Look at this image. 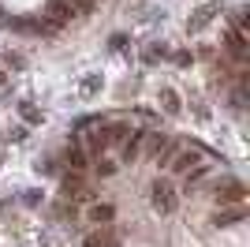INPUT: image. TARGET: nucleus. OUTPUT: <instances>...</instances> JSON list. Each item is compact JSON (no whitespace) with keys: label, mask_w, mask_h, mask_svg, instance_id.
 <instances>
[{"label":"nucleus","mask_w":250,"mask_h":247,"mask_svg":"<svg viewBox=\"0 0 250 247\" xmlns=\"http://www.w3.org/2000/svg\"><path fill=\"white\" fill-rule=\"evenodd\" d=\"M142 150H146L149 161L168 165V157L176 150V139H168V135H161V131H142Z\"/></svg>","instance_id":"nucleus-1"},{"label":"nucleus","mask_w":250,"mask_h":247,"mask_svg":"<svg viewBox=\"0 0 250 247\" xmlns=\"http://www.w3.org/2000/svg\"><path fill=\"white\" fill-rule=\"evenodd\" d=\"M149 202H153L157 214L168 217V214H176V210H179V191H176L172 184H165V180H157L153 191H149Z\"/></svg>","instance_id":"nucleus-2"},{"label":"nucleus","mask_w":250,"mask_h":247,"mask_svg":"<svg viewBox=\"0 0 250 247\" xmlns=\"http://www.w3.org/2000/svg\"><path fill=\"white\" fill-rule=\"evenodd\" d=\"M220 8H224V4H217V0H206V4H202V8H198V11H194V15L187 19V34H202V30L209 26V23H213V19L220 15Z\"/></svg>","instance_id":"nucleus-3"},{"label":"nucleus","mask_w":250,"mask_h":247,"mask_svg":"<svg viewBox=\"0 0 250 247\" xmlns=\"http://www.w3.org/2000/svg\"><path fill=\"white\" fill-rule=\"evenodd\" d=\"M217 206H243L247 202V187L239 184V180H224V184H217Z\"/></svg>","instance_id":"nucleus-4"},{"label":"nucleus","mask_w":250,"mask_h":247,"mask_svg":"<svg viewBox=\"0 0 250 247\" xmlns=\"http://www.w3.org/2000/svg\"><path fill=\"white\" fill-rule=\"evenodd\" d=\"M63 165H67V173H86V165H90V154L83 150V139L75 135L71 143L63 146Z\"/></svg>","instance_id":"nucleus-5"},{"label":"nucleus","mask_w":250,"mask_h":247,"mask_svg":"<svg viewBox=\"0 0 250 247\" xmlns=\"http://www.w3.org/2000/svg\"><path fill=\"white\" fill-rule=\"evenodd\" d=\"M60 191H63V198H90V187H86V180H83V173H63V180H60Z\"/></svg>","instance_id":"nucleus-6"},{"label":"nucleus","mask_w":250,"mask_h":247,"mask_svg":"<svg viewBox=\"0 0 250 247\" xmlns=\"http://www.w3.org/2000/svg\"><path fill=\"white\" fill-rule=\"evenodd\" d=\"M243 217H247L243 206H217V217H213V221H217V225H239Z\"/></svg>","instance_id":"nucleus-7"},{"label":"nucleus","mask_w":250,"mask_h":247,"mask_svg":"<svg viewBox=\"0 0 250 247\" xmlns=\"http://www.w3.org/2000/svg\"><path fill=\"white\" fill-rule=\"evenodd\" d=\"M157 98H161V109H165L168 116H179V113H183V101H179V94L172 90V86H165Z\"/></svg>","instance_id":"nucleus-8"},{"label":"nucleus","mask_w":250,"mask_h":247,"mask_svg":"<svg viewBox=\"0 0 250 247\" xmlns=\"http://www.w3.org/2000/svg\"><path fill=\"white\" fill-rule=\"evenodd\" d=\"M142 60H146V64H161V60H168V49L161 45V41H149L146 52H142Z\"/></svg>","instance_id":"nucleus-9"},{"label":"nucleus","mask_w":250,"mask_h":247,"mask_svg":"<svg viewBox=\"0 0 250 247\" xmlns=\"http://www.w3.org/2000/svg\"><path fill=\"white\" fill-rule=\"evenodd\" d=\"M19 116H22L26 124H42V120H45V113H42L34 101H19Z\"/></svg>","instance_id":"nucleus-10"},{"label":"nucleus","mask_w":250,"mask_h":247,"mask_svg":"<svg viewBox=\"0 0 250 247\" xmlns=\"http://www.w3.org/2000/svg\"><path fill=\"white\" fill-rule=\"evenodd\" d=\"M90 217H94V221H97V225H108V221H112V206H108V202H97L94 206V210H90Z\"/></svg>","instance_id":"nucleus-11"},{"label":"nucleus","mask_w":250,"mask_h":247,"mask_svg":"<svg viewBox=\"0 0 250 247\" xmlns=\"http://www.w3.org/2000/svg\"><path fill=\"white\" fill-rule=\"evenodd\" d=\"M79 90H83V98H90V94L101 90V75H86L83 82H79Z\"/></svg>","instance_id":"nucleus-12"},{"label":"nucleus","mask_w":250,"mask_h":247,"mask_svg":"<svg viewBox=\"0 0 250 247\" xmlns=\"http://www.w3.org/2000/svg\"><path fill=\"white\" fill-rule=\"evenodd\" d=\"M116 169H120L116 161H104V157H94V173H97V176H112Z\"/></svg>","instance_id":"nucleus-13"},{"label":"nucleus","mask_w":250,"mask_h":247,"mask_svg":"<svg viewBox=\"0 0 250 247\" xmlns=\"http://www.w3.org/2000/svg\"><path fill=\"white\" fill-rule=\"evenodd\" d=\"M108 49H112V52H127V34H124V30H116L112 38H108Z\"/></svg>","instance_id":"nucleus-14"},{"label":"nucleus","mask_w":250,"mask_h":247,"mask_svg":"<svg viewBox=\"0 0 250 247\" xmlns=\"http://www.w3.org/2000/svg\"><path fill=\"white\" fill-rule=\"evenodd\" d=\"M22 64H26L22 52H4V64H0V68H11V72H15V68H22Z\"/></svg>","instance_id":"nucleus-15"},{"label":"nucleus","mask_w":250,"mask_h":247,"mask_svg":"<svg viewBox=\"0 0 250 247\" xmlns=\"http://www.w3.org/2000/svg\"><path fill=\"white\" fill-rule=\"evenodd\" d=\"M86 247H112V236L108 232H94V236L86 240Z\"/></svg>","instance_id":"nucleus-16"},{"label":"nucleus","mask_w":250,"mask_h":247,"mask_svg":"<svg viewBox=\"0 0 250 247\" xmlns=\"http://www.w3.org/2000/svg\"><path fill=\"white\" fill-rule=\"evenodd\" d=\"M172 60H176L179 68H187V64H194V52H172Z\"/></svg>","instance_id":"nucleus-17"},{"label":"nucleus","mask_w":250,"mask_h":247,"mask_svg":"<svg viewBox=\"0 0 250 247\" xmlns=\"http://www.w3.org/2000/svg\"><path fill=\"white\" fill-rule=\"evenodd\" d=\"M4 82H8V68H0V86H4Z\"/></svg>","instance_id":"nucleus-18"},{"label":"nucleus","mask_w":250,"mask_h":247,"mask_svg":"<svg viewBox=\"0 0 250 247\" xmlns=\"http://www.w3.org/2000/svg\"><path fill=\"white\" fill-rule=\"evenodd\" d=\"M83 4H90V8H94V4H97V0H83Z\"/></svg>","instance_id":"nucleus-19"}]
</instances>
